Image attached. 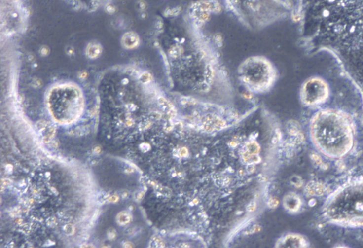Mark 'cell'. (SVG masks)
<instances>
[{
    "label": "cell",
    "instance_id": "obj_2",
    "mask_svg": "<svg viewBox=\"0 0 363 248\" xmlns=\"http://www.w3.org/2000/svg\"><path fill=\"white\" fill-rule=\"evenodd\" d=\"M323 211L325 216L333 223L363 226V180L336 190L327 199Z\"/></svg>",
    "mask_w": 363,
    "mask_h": 248
},
{
    "label": "cell",
    "instance_id": "obj_1",
    "mask_svg": "<svg viewBox=\"0 0 363 248\" xmlns=\"http://www.w3.org/2000/svg\"><path fill=\"white\" fill-rule=\"evenodd\" d=\"M354 134L348 118L338 111H321L312 120V142L318 151L329 158L347 155L353 147Z\"/></svg>",
    "mask_w": 363,
    "mask_h": 248
},
{
    "label": "cell",
    "instance_id": "obj_3",
    "mask_svg": "<svg viewBox=\"0 0 363 248\" xmlns=\"http://www.w3.org/2000/svg\"><path fill=\"white\" fill-rule=\"evenodd\" d=\"M328 95L327 85L318 79L308 82L303 88V101L309 105H315L324 102Z\"/></svg>",
    "mask_w": 363,
    "mask_h": 248
}]
</instances>
